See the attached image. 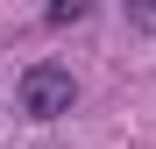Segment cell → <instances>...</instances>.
<instances>
[{
	"label": "cell",
	"mask_w": 156,
	"mask_h": 149,
	"mask_svg": "<svg viewBox=\"0 0 156 149\" xmlns=\"http://www.w3.org/2000/svg\"><path fill=\"white\" fill-rule=\"evenodd\" d=\"M128 21H135V29H149V36H156V0H135V7H128Z\"/></svg>",
	"instance_id": "7a4b0ae2"
},
{
	"label": "cell",
	"mask_w": 156,
	"mask_h": 149,
	"mask_svg": "<svg viewBox=\"0 0 156 149\" xmlns=\"http://www.w3.org/2000/svg\"><path fill=\"white\" fill-rule=\"evenodd\" d=\"M21 114H36V121H57V114H71V99H78V78L64 64H29L21 71Z\"/></svg>",
	"instance_id": "6da1fadb"
}]
</instances>
